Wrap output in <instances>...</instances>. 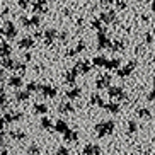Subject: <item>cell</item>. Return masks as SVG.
Returning a JSON list of instances; mask_svg holds the SVG:
<instances>
[{
  "instance_id": "277c9868",
  "label": "cell",
  "mask_w": 155,
  "mask_h": 155,
  "mask_svg": "<svg viewBox=\"0 0 155 155\" xmlns=\"http://www.w3.org/2000/svg\"><path fill=\"white\" fill-rule=\"evenodd\" d=\"M138 116H140V118H150V111L148 109H138Z\"/></svg>"
},
{
  "instance_id": "4fadbf2b",
  "label": "cell",
  "mask_w": 155,
  "mask_h": 155,
  "mask_svg": "<svg viewBox=\"0 0 155 155\" xmlns=\"http://www.w3.org/2000/svg\"><path fill=\"white\" fill-rule=\"evenodd\" d=\"M119 94H121V89H116V91L111 89V96H119Z\"/></svg>"
},
{
  "instance_id": "5b68a950",
  "label": "cell",
  "mask_w": 155,
  "mask_h": 155,
  "mask_svg": "<svg viewBox=\"0 0 155 155\" xmlns=\"http://www.w3.org/2000/svg\"><path fill=\"white\" fill-rule=\"evenodd\" d=\"M31 45H32V39H29V38H26V39L21 41V46H22V48H29Z\"/></svg>"
},
{
  "instance_id": "ac0fdd59",
  "label": "cell",
  "mask_w": 155,
  "mask_h": 155,
  "mask_svg": "<svg viewBox=\"0 0 155 155\" xmlns=\"http://www.w3.org/2000/svg\"><path fill=\"white\" fill-rule=\"evenodd\" d=\"M141 155H148V153H141Z\"/></svg>"
},
{
  "instance_id": "9c48e42d",
  "label": "cell",
  "mask_w": 155,
  "mask_h": 155,
  "mask_svg": "<svg viewBox=\"0 0 155 155\" xmlns=\"http://www.w3.org/2000/svg\"><path fill=\"white\" fill-rule=\"evenodd\" d=\"M135 130H137V124H135V123H133V121H131V123H128V131H135Z\"/></svg>"
},
{
  "instance_id": "7a4b0ae2",
  "label": "cell",
  "mask_w": 155,
  "mask_h": 155,
  "mask_svg": "<svg viewBox=\"0 0 155 155\" xmlns=\"http://www.w3.org/2000/svg\"><path fill=\"white\" fill-rule=\"evenodd\" d=\"M56 130H58V131L67 133V131H68V128H67V123H65V121H58V123H56Z\"/></svg>"
},
{
  "instance_id": "8992f818",
  "label": "cell",
  "mask_w": 155,
  "mask_h": 155,
  "mask_svg": "<svg viewBox=\"0 0 155 155\" xmlns=\"http://www.w3.org/2000/svg\"><path fill=\"white\" fill-rule=\"evenodd\" d=\"M41 124H43V128H45V130H50V128H51V121H50V119H43V121H41Z\"/></svg>"
},
{
  "instance_id": "30bf717a",
  "label": "cell",
  "mask_w": 155,
  "mask_h": 155,
  "mask_svg": "<svg viewBox=\"0 0 155 155\" xmlns=\"http://www.w3.org/2000/svg\"><path fill=\"white\" fill-rule=\"evenodd\" d=\"M38 152H39V148H38V147H34V145L29 147V153H34V155H36Z\"/></svg>"
},
{
  "instance_id": "5bb4252c",
  "label": "cell",
  "mask_w": 155,
  "mask_h": 155,
  "mask_svg": "<svg viewBox=\"0 0 155 155\" xmlns=\"http://www.w3.org/2000/svg\"><path fill=\"white\" fill-rule=\"evenodd\" d=\"M28 96H29L28 92H22V94H17V99H19V101H21V99H26Z\"/></svg>"
},
{
  "instance_id": "d6986e66",
  "label": "cell",
  "mask_w": 155,
  "mask_h": 155,
  "mask_svg": "<svg viewBox=\"0 0 155 155\" xmlns=\"http://www.w3.org/2000/svg\"><path fill=\"white\" fill-rule=\"evenodd\" d=\"M153 80H155V77H153Z\"/></svg>"
},
{
  "instance_id": "ba28073f",
  "label": "cell",
  "mask_w": 155,
  "mask_h": 155,
  "mask_svg": "<svg viewBox=\"0 0 155 155\" xmlns=\"http://www.w3.org/2000/svg\"><path fill=\"white\" fill-rule=\"evenodd\" d=\"M67 153H68V150H67V148H65V147H63V148H61V147H60L58 150H56V155H67Z\"/></svg>"
},
{
  "instance_id": "8fae6325",
  "label": "cell",
  "mask_w": 155,
  "mask_h": 155,
  "mask_svg": "<svg viewBox=\"0 0 155 155\" xmlns=\"http://www.w3.org/2000/svg\"><path fill=\"white\" fill-rule=\"evenodd\" d=\"M21 84V78H10V85H19Z\"/></svg>"
},
{
  "instance_id": "3957f363",
  "label": "cell",
  "mask_w": 155,
  "mask_h": 155,
  "mask_svg": "<svg viewBox=\"0 0 155 155\" xmlns=\"http://www.w3.org/2000/svg\"><path fill=\"white\" fill-rule=\"evenodd\" d=\"M85 153L89 155H99V147H85Z\"/></svg>"
},
{
  "instance_id": "6da1fadb",
  "label": "cell",
  "mask_w": 155,
  "mask_h": 155,
  "mask_svg": "<svg viewBox=\"0 0 155 155\" xmlns=\"http://www.w3.org/2000/svg\"><path fill=\"white\" fill-rule=\"evenodd\" d=\"M97 131H99V135H104V133H111V131H113V123H111V121H107V123H101V124H97Z\"/></svg>"
},
{
  "instance_id": "2e32d148",
  "label": "cell",
  "mask_w": 155,
  "mask_h": 155,
  "mask_svg": "<svg viewBox=\"0 0 155 155\" xmlns=\"http://www.w3.org/2000/svg\"><path fill=\"white\" fill-rule=\"evenodd\" d=\"M155 99V91L153 92H150V94H148V101H153Z\"/></svg>"
},
{
  "instance_id": "7c38bea8",
  "label": "cell",
  "mask_w": 155,
  "mask_h": 155,
  "mask_svg": "<svg viewBox=\"0 0 155 155\" xmlns=\"http://www.w3.org/2000/svg\"><path fill=\"white\" fill-rule=\"evenodd\" d=\"M36 111H39V113H45V111H46V106H43V104L36 106Z\"/></svg>"
},
{
  "instance_id": "e0dca14e",
  "label": "cell",
  "mask_w": 155,
  "mask_h": 155,
  "mask_svg": "<svg viewBox=\"0 0 155 155\" xmlns=\"http://www.w3.org/2000/svg\"><path fill=\"white\" fill-rule=\"evenodd\" d=\"M152 9H153V10H155V2H153V5H152Z\"/></svg>"
},
{
  "instance_id": "52a82bcc",
  "label": "cell",
  "mask_w": 155,
  "mask_h": 155,
  "mask_svg": "<svg viewBox=\"0 0 155 155\" xmlns=\"http://www.w3.org/2000/svg\"><path fill=\"white\" fill-rule=\"evenodd\" d=\"M67 140H77V133L67 131Z\"/></svg>"
},
{
  "instance_id": "9a60e30c",
  "label": "cell",
  "mask_w": 155,
  "mask_h": 155,
  "mask_svg": "<svg viewBox=\"0 0 155 155\" xmlns=\"http://www.w3.org/2000/svg\"><path fill=\"white\" fill-rule=\"evenodd\" d=\"M36 84H29V87H28V89H29V91H36Z\"/></svg>"
}]
</instances>
